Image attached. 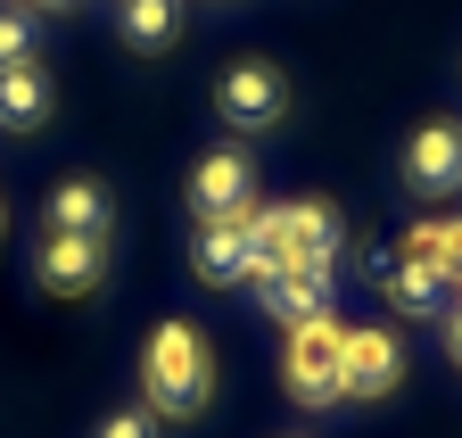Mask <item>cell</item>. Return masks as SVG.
I'll use <instances>...</instances> for the list:
<instances>
[{"label":"cell","instance_id":"obj_1","mask_svg":"<svg viewBox=\"0 0 462 438\" xmlns=\"http://www.w3.org/2000/svg\"><path fill=\"white\" fill-rule=\"evenodd\" d=\"M141 397H149L157 422H190V414L215 405V348H207L199 322L173 314V322L149 331V348H141Z\"/></svg>","mask_w":462,"mask_h":438},{"label":"cell","instance_id":"obj_2","mask_svg":"<svg viewBox=\"0 0 462 438\" xmlns=\"http://www.w3.org/2000/svg\"><path fill=\"white\" fill-rule=\"evenodd\" d=\"M248 240H256V273L264 265H322L330 273L346 224H338L330 199H281V207H256L248 215Z\"/></svg>","mask_w":462,"mask_h":438},{"label":"cell","instance_id":"obj_3","mask_svg":"<svg viewBox=\"0 0 462 438\" xmlns=\"http://www.w3.org/2000/svg\"><path fill=\"white\" fill-rule=\"evenodd\" d=\"M338 364H346V322L338 314L298 322L289 348H281V380H289L298 405H338Z\"/></svg>","mask_w":462,"mask_h":438},{"label":"cell","instance_id":"obj_4","mask_svg":"<svg viewBox=\"0 0 462 438\" xmlns=\"http://www.w3.org/2000/svg\"><path fill=\"white\" fill-rule=\"evenodd\" d=\"M215 116H223L231 133H273V125L289 116V75H281L273 59L223 67V83H215Z\"/></svg>","mask_w":462,"mask_h":438},{"label":"cell","instance_id":"obj_5","mask_svg":"<svg viewBox=\"0 0 462 438\" xmlns=\"http://www.w3.org/2000/svg\"><path fill=\"white\" fill-rule=\"evenodd\" d=\"M190 207L199 224H240V215H256V166L248 149H207L190 166Z\"/></svg>","mask_w":462,"mask_h":438},{"label":"cell","instance_id":"obj_6","mask_svg":"<svg viewBox=\"0 0 462 438\" xmlns=\"http://www.w3.org/2000/svg\"><path fill=\"white\" fill-rule=\"evenodd\" d=\"M380 290H388V306H396V314H413V322L454 314V273H446L430 248H413V240H404V248L380 265Z\"/></svg>","mask_w":462,"mask_h":438},{"label":"cell","instance_id":"obj_7","mask_svg":"<svg viewBox=\"0 0 462 438\" xmlns=\"http://www.w3.org/2000/svg\"><path fill=\"white\" fill-rule=\"evenodd\" d=\"M33 273L50 298H91L107 282V240H75V232H42L33 248Z\"/></svg>","mask_w":462,"mask_h":438},{"label":"cell","instance_id":"obj_8","mask_svg":"<svg viewBox=\"0 0 462 438\" xmlns=\"http://www.w3.org/2000/svg\"><path fill=\"white\" fill-rule=\"evenodd\" d=\"M404 182H413L421 199L462 191V125H454V116H430L413 141H404Z\"/></svg>","mask_w":462,"mask_h":438},{"label":"cell","instance_id":"obj_9","mask_svg":"<svg viewBox=\"0 0 462 438\" xmlns=\"http://www.w3.org/2000/svg\"><path fill=\"white\" fill-rule=\"evenodd\" d=\"M256 306L298 331V322L330 314V273H322V265H264V273H256Z\"/></svg>","mask_w":462,"mask_h":438},{"label":"cell","instance_id":"obj_10","mask_svg":"<svg viewBox=\"0 0 462 438\" xmlns=\"http://www.w3.org/2000/svg\"><path fill=\"white\" fill-rule=\"evenodd\" d=\"M404 380V348L396 331H346V364H338V397L364 405V397H388Z\"/></svg>","mask_w":462,"mask_h":438},{"label":"cell","instance_id":"obj_11","mask_svg":"<svg viewBox=\"0 0 462 438\" xmlns=\"http://www.w3.org/2000/svg\"><path fill=\"white\" fill-rule=\"evenodd\" d=\"M190 273H199L207 290H240V282H256L248 215H240V224H199V240H190Z\"/></svg>","mask_w":462,"mask_h":438},{"label":"cell","instance_id":"obj_12","mask_svg":"<svg viewBox=\"0 0 462 438\" xmlns=\"http://www.w3.org/2000/svg\"><path fill=\"white\" fill-rule=\"evenodd\" d=\"M50 232H75V240H107V232H116V199H107V182H91V174L58 182V191H50Z\"/></svg>","mask_w":462,"mask_h":438},{"label":"cell","instance_id":"obj_13","mask_svg":"<svg viewBox=\"0 0 462 438\" xmlns=\"http://www.w3.org/2000/svg\"><path fill=\"white\" fill-rule=\"evenodd\" d=\"M50 125V75L33 67H0V133H42Z\"/></svg>","mask_w":462,"mask_h":438},{"label":"cell","instance_id":"obj_14","mask_svg":"<svg viewBox=\"0 0 462 438\" xmlns=\"http://www.w3.org/2000/svg\"><path fill=\"white\" fill-rule=\"evenodd\" d=\"M182 33V0H125V42L133 50H173Z\"/></svg>","mask_w":462,"mask_h":438},{"label":"cell","instance_id":"obj_15","mask_svg":"<svg viewBox=\"0 0 462 438\" xmlns=\"http://www.w3.org/2000/svg\"><path fill=\"white\" fill-rule=\"evenodd\" d=\"M42 59V25L33 9H0V67H33Z\"/></svg>","mask_w":462,"mask_h":438},{"label":"cell","instance_id":"obj_16","mask_svg":"<svg viewBox=\"0 0 462 438\" xmlns=\"http://www.w3.org/2000/svg\"><path fill=\"white\" fill-rule=\"evenodd\" d=\"M413 248H430V256L454 273V290H462V215H446V224H421V232H413Z\"/></svg>","mask_w":462,"mask_h":438},{"label":"cell","instance_id":"obj_17","mask_svg":"<svg viewBox=\"0 0 462 438\" xmlns=\"http://www.w3.org/2000/svg\"><path fill=\"white\" fill-rule=\"evenodd\" d=\"M91 438H157V414H149V405H125V414H107Z\"/></svg>","mask_w":462,"mask_h":438},{"label":"cell","instance_id":"obj_18","mask_svg":"<svg viewBox=\"0 0 462 438\" xmlns=\"http://www.w3.org/2000/svg\"><path fill=\"white\" fill-rule=\"evenodd\" d=\"M446 356H454V364H462V306H454V314H446Z\"/></svg>","mask_w":462,"mask_h":438},{"label":"cell","instance_id":"obj_19","mask_svg":"<svg viewBox=\"0 0 462 438\" xmlns=\"http://www.w3.org/2000/svg\"><path fill=\"white\" fill-rule=\"evenodd\" d=\"M33 9H67V0H33Z\"/></svg>","mask_w":462,"mask_h":438}]
</instances>
